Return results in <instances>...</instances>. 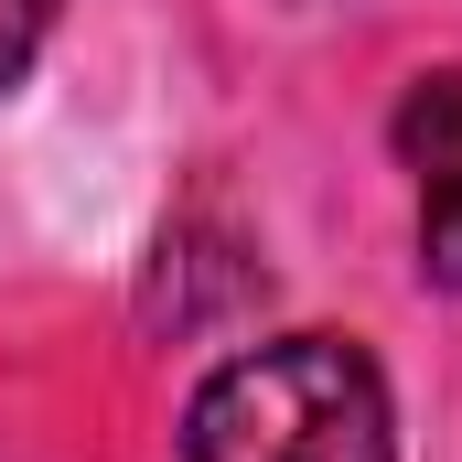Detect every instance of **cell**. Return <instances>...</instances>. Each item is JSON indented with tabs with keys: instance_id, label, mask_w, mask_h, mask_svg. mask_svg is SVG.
<instances>
[{
	"instance_id": "6da1fadb",
	"label": "cell",
	"mask_w": 462,
	"mask_h": 462,
	"mask_svg": "<svg viewBox=\"0 0 462 462\" xmlns=\"http://www.w3.org/2000/svg\"><path fill=\"white\" fill-rule=\"evenodd\" d=\"M183 462H398V409L365 345L280 334L194 387Z\"/></svg>"
},
{
	"instance_id": "7a4b0ae2",
	"label": "cell",
	"mask_w": 462,
	"mask_h": 462,
	"mask_svg": "<svg viewBox=\"0 0 462 462\" xmlns=\"http://www.w3.org/2000/svg\"><path fill=\"white\" fill-rule=\"evenodd\" d=\"M398 162L420 172V269L462 291V65L398 97Z\"/></svg>"
},
{
	"instance_id": "3957f363",
	"label": "cell",
	"mask_w": 462,
	"mask_h": 462,
	"mask_svg": "<svg viewBox=\"0 0 462 462\" xmlns=\"http://www.w3.org/2000/svg\"><path fill=\"white\" fill-rule=\"evenodd\" d=\"M269 280H258V258H236L226 236L183 226L162 236V269H151V323H172V334H205L216 312H236V301H258Z\"/></svg>"
},
{
	"instance_id": "277c9868",
	"label": "cell",
	"mask_w": 462,
	"mask_h": 462,
	"mask_svg": "<svg viewBox=\"0 0 462 462\" xmlns=\"http://www.w3.org/2000/svg\"><path fill=\"white\" fill-rule=\"evenodd\" d=\"M43 22H54V0H0V87H22V65L43 54Z\"/></svg>"
}]
</instances>
